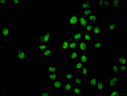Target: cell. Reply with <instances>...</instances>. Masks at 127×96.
<instances>
[{
  "label": "cell",
  "mask_w": 127,
  "mask_h": 96,
  "mask_svg": "<svg viewBox=\"0 0 127 96\" xmlns=\"http://www.w3.org/2000/svg\"><path fill=\"white\" fill-rule=\"evenodd\" d=\"M48 77L50 80L52 81L56 80L58 77V76L56 73H49Z\"/></svg>",
  "instance_id": "35"
},
{
  "label": "cell",
  "mask_w": 127,
  "mask_h": 96,
  "mask_svg": "<svg viewBox=\"0 0 127 96\" xmlns=\"http://www.w3.org/2000/svg\"><path fill=\"white\" fill-rule=\"evenodd\" d=\"M81 6V8L82 10L92 8V2L90 0H84L82 2Z\"/></svg>",
  "instance_id": "20"
},
{
  "label": "cell",
  "mask_w": 127,
  "mask_h": 96,
  "mask_svg": "<svg viewBox=\"0 0 127 96\" xmlns=\"http://www.w3.org/2000/svg\"><path fill=\"white\" fill-rule=\"evenodd\" d=\"M91 2H97L98 0H91Z\"/></svg>",
  "instance_id": "46"
},
{
  "label": "cell",
  "mask_w": 127,
  "mask_h": 96,
  "mask_svg": "<svg viewBox=\"0 0 127 96\" xmlns=\"http://www.w3.org/2000/svg\"><path fill=\"white\" fill-rule=\"evenodd\" d=\"M67 39L69 42V48L68 50H74L76 49L79 42L73 40L72 36L69 37Z\"/></svg>",
  "instance_id": "7"
},
{
  "label": "cell",
  "mask_w": 127,
  "mask_h": 96,
  "mask_svg": "<svg viewBox=\"0 0 127 96\" xmlns=\"http://www.w3.org/2000/svg\"><path fill=\"white\" fill-rule=\"evenodd\" d=\"M74 83L75 85H81L83 83L82 78L80 77L78 75L76 76L74 78Z\"/></svg>",
  "instance_id": "32"
},
{
  "label": "cell",
  "mask_w": 127,
  "mask_h": 96,
  "mask_svg": "<svg viewBox=\"0 0 127 96\" xmlns=\"http://www.w3.org/2000/svg\"><path fill=\"white\" fill-rule=\"evenodd\" d=\"M79 57V59L84 64H87L90 61V56L87 52H82Z\"/></svg>",
  "instance_id": "8"
},
{
  "label": "cell",
  "mask_w": 127,
  "mask_h": 96,
  "mask_svg": "<svg viewBox=\"0 0 127 96\" xmlns=\"http://www.w3.org/2000/svg\"><path fill=\"white\" fill-rule=\"evenodd\" d=\"M51 31H47L45 33L39 36L38 41L40 43H48L51 41Z\"/></svg>",
  "instance_id": "2"
},
{
  "label": "cell",
  "mask_w": 127,
  "mask_h": 96,
  "mask_svg": "<svg viewBox=\"0 0 127 96\" xmlns=\"http://www.w3.org/2000/svg\"><path fill=\"white\" fill-rule=\"evenodd\" d=\"M67 53L69 56V59L71 60L77 59L79 54L76 51L74 50H68L66 51Z\"/></svg>",
  "instance_id": "12"
},
{
  "label": "cell",
  "mask_w": 127,
  "mask_h": 96,
  "mask_svg": "<svg viewBox=\"0 0 127 96\" xmlns=\"http://www.w3.org/2000/svg\"><path fill=\"white\" fill-rule=\"evenodd\" d=\"M120 82V79L119 77H111L109 79L108 84L111 89H113L115 88L116 85Z\"/></svg>",
  "instance_id": "5"
},
{
  "label": "cell",
  "mask_w": 127,
  "mask_h": 96,
  "mask_svg": "<svg viewBox=\"0 0 127 96\" xmlns=\"http://www.w3.org/2000/svg\"><path fill=\"white\" fill-rule=\"evenodd\" d=\"M42 55L43 56L47 57L51 59L54 56L53 52L51 49L48 48L42 51Z\"/></svg>",
  "instance_id": "19"
},
{
  "label": "cell",
  "mask_w": 127,
  "mask_h": 96,
  "mask_svg": "<svg viewBox=\"0 0 127 96\" xmlns=\"http://www.w3.org/2000/svg\"><path fill=\"white\" fill-rule=\"evenodd\" d=\"M93 28V24L89 22L87 25L86 28V30L88 32H90L92 30Z\"/></svg>",
  "instance_id": "40"
},
{
  "label": "cell",
  "mask_w": 127,
  "mask_h": 96,
  "mask_svg": "<svg viewBox=\"0 0 127 96\" xmlns=\"http://www.w3.org/2000/svg\"><path fill=\"white\" fill-rule=\"evenodd\" d=\"M79 16L75 12L69 15V18L66 20L64 24V26H76L79 23Z\"/></svg>",
  "instance_id": "1"
},
{
  "label": "cell",
  "mask_w": 127,
  "mask_h": 96,
  "mask_svg": "<svg viewBox=\"0 0 127 96\" xmlns=\"http://www.w3.org/2000/svg\"><path fill=\"white\" fill-rule=\"evenodd\" d=\"M119 70L120 72H122L123 74H126L127 73V64L121 65L119 66Z\"/></svg>",
  "instance_id": "33"
},
{
  "label": "cell",
  "mask_w": 127,
  "mask_h": 96,
  "mask_svg": "<svg viewBox=\"0 0 127 96\" xmlns=\"http://www.w3.org/2000/svg\"><path fill=\"white\" fill-rule=\"evenodd\" d=\"M97 89L100 92H104L105 88V83L102 80H100L98 81L96 86Z\"/></svg>",
  "instance_id": "18"
},
{
  "label": "cell",
  "mask_w": 127,
  "mask_h": 96,
  "mask_svg": "<svg viewBox=\"0 0 127 96\" xmlns=\"http://www.w3.org/2000/svg\"><path fill=\"white\" fill-rule=\"evenodd\" d=\"M103 0H98L97 4L95 5L96 8H101L102 7Z\"/></svg>",
  "instance_id": "41"
},
{
  "label": "cell",
  "mask_w": 127,
  "mask_h": 96,
  "mask_svg": "<svg viewBox=\"0 0 127 96\" xmlns=\"http://www.w3.org/2000/svg\"><path fill=\"white\" fill-rule=\"evenodd\" d=\"M26 52L23 49L19 48L17 52V57L20 61H23L25 59L26 57Z\"/></svg>",
  "instance_id": "13"
},
{
  "label": "cell",
  "mask_w": 127,
  "mask_h": 96,
  "mask_svg": "<svg viewBox=\"0 0 127 96\" xmlns=\"http://www.w3.org/2000/svg\"><path fill=\"white\" fill-rule=\"evenodd\" d=\"M90 70L87 67L85 66L82 67L81 68L79 69V74L83 76V77L87 76L88 73Z\"/></svg>",
  "instance_id": "21"
},
{
  "label": "cell",
  "mask_w": 127,
  "mask_h": 96,
  "mask_svg": "<svg viewBox=\"0 0 127 96\" xmlns=\"http://www.w3.org/2000/svg\"><path fill=\"white\" fill-rule=\"evenodd\" d=\"M72 92L74 95H81L82 94V88L76 85H74L73 87Z\"/></svg>",
  "instance_id": "24"
},
{
  "label": "cell",
  "mask_w": 127,
  "mask_h": 96,
  "mask_svg": "<svg viewBox=\"0 0 127 96\" xmlns=\"http://www.w3.org/2000/svg\"><path fill=\"white\" fill-rule=\"evenodd\" d=\"M49 86L51 87L54 88L57 90H61L62 87V81L60 79H56L52 80L49 84Z\"/></svg>",
  "instance_id": "6"
},
{
  "label": "cell",
  "mask_w": 127,
  "mask_h": 96,
  "mask_svg": "<svg viewBox=\"0 0 127 96\" xmlns=\"http://www.w3.org/2000/svg\"><path fill=\"white\" fill-rule=\"evenodd\" d=\"M83 34L84 35V40L86 41H92V37L88 32L85 30H83Z\"/></svg>",
  "instance_id": "28"
},
{
  "label": "cell",
  "mask_w": 127,
  "mask_h": 96,
  "mask_svg": "<svg viewBox=\"0 0 127 96\" xmlns=\"http://www.w3.org/2000/svg\"><path fill=\"white\" fill-rule=\"evenodd\" d=\"M119 71V66L116 64H113L111 66V71L113 74H118Z\"/></svg>",
  "instance_id": "31"
},
{
  "label": "cell",
  "mask_w": 127,
  "mask_h": 96,
  "mask_svg": "<svg viewBox=\"0 0 127 96\" xmlns=\"http://www.w3.org/2000/svg\"><path fill=\"white\" fill-rule=\"evenodd\" d=\"M69 46V42L68 39H64L61 41V48L62 51H67L68 50Z\"/></svg>",
  "instance_id": "11"
},
{
  "label": "cell",
  "mask_w": 127,
  "mask_h": 96,
  "mask_svg": "<svg viewBox=\"0 0 127 96\" xmlns=\"http://www.w3.org/2000/svg\"><path fill=\"white\" fill-rule=\"evenodd\" d=\"M118 64L120 65L127 64V60L126 58L124 56H118L117 58Z\"/></svg>",
  "instance_id": "26"
},
{
  "label": "cell",
  "mask_w": 127,
  "mask_h": 96,
  "mask_svg": "<svg viewBox=\"0 0 127 96\" xmlns=\"http://www.w3.org/2000/svg\"><path fill=\"white\" fill-rule=\"evenodd\" d=\"M88 23V17L85 16L82 13L80 14L79 16V23L81 27L85 29Z\"/></svg>",
  "instance_id": "3"
},
{
  "label": "cell",
  "mask_w": 127,
  "mask_h": 96,
  "mask_svg": "<svg viewBox=\"0 0 127 96\" xmlns=\"http://www.w3.org/2000/svg\"><path fill=\"white\" fill-rule=\"evenodd\" d=\"M120 96H127V92H120Z\"/></svg>",
  "instance_id": "45"
},
{
  "label": "cell",
  "mask_w": 127,
  "mask_h": 96,
  "mask_svg": "<svg viewBox=\"0 0 127 96\" xmlns=\"http://www.w3.org/2000/svg\"><path fill=\"white\" fill-rule=\"evenodd\" d=\"M8 0H0V4L1 5H5L6 3L8 2Z\"/></svg>",
  "instance_id": "42"
},
{
  "label": "cell",
  "mask_w": 127,
  "mask_h": 96,
  "mask_svg": "<svg viewBox=\"0 0 127 96\" xmlns=\"http://www.w3.org/2000/svg\"><path fill=\"white\" fill-rule=\"evenodd\" d=\"M57 67L52 64H49L47 67V71L49 73H56L57 71Z\"/></svg>",
  "instance_id": "27"
},
{
  "label": "cell",
  "mask_w": 127,
  "mask_h": 96,
  "mask_svg": "<svg viewBox=\"0 0 127 96\" xmlns=\"http://www.w3.org/2000/svg\"><path fill=\"white\" fill-rule=\"evenodd\" d=\"M110 0H103L102 6L105 8L110 7Z\"/></svg>",
  "instance_id": "39"
},
{
  "label": "cell",
  "mask_w": 127,
  "mask_h": 96,
  "mask_svg": "<svg viewBox=\"0 0 127 96\" xmlns=\"http://www.w3.org/2000/svg\"><path fill=\"white\" fill-rule=\"evenodd\" d=\"M0 33L4 37L8 38L10 36V29L7 26H3L0 29Z\"/></svg>",
  "instance_id": "9"
},
{
  "label": "cell",
  "mask_w": 127,
  "mask_h": 96,
  "mask_svg": "<svg viewBox=\"0 0 127 96\" xmlns=\"http://www.w3.org/2000/svg\"><path fill=\"white\" fill-rule=\"evenodd\" d=\"M93 10L92 8L82 10V13L88 17L89 15L93 13Z\"/></svg>",
  "instance_id": "30"
},
{
  "label": "cell",
  "mask_w": 127,
  "mask_h": 96,
  "mask_svg": "<svg viewBox=\"0 0 127 96\" xmlns=\"http://www.w3.org/2000/svg\"><path fill=\"white\" fill-rule=\"evenodd\" d=\"M41 96H49L50 94L48 92H42L41 93Z\"/></svg>",
  "instance_id": "43"
},
{
  "label": "cell",
  "mask_w": 127,
  "mask_h": 96,
  "mask_svg": "<svg viewBox=\"0 0 127 96\" xmlns=\"http://www.w3.org/2000/svg\"><path fill=\"white\" fill-rule=\"evenodd\" d=\"M92 45L94 48L96 49H102L103 45L102 41H92Z\"/></svg>",
  "instance_id": "23"
},
{
  "label": "cell",
  "mask_w": 127,
  "mask_h": 96,
  "mask_svg": "<svg viewBox=\"0 0 127 96\" xmlns=\"http://www.w3.org/2000/svg\"><path fill=\"white\" fill-rule=\"evenodd\" d=\"M97 82V77H93L90 79L89 83V91H91L96 87Z\"/></svg>",
  "instance_id": "10"
},
{
  "label": "cell",
  "mask_w": 127,
  "mask_h": 96,
  "mask_svg": "<svg viewBox=\"0 0 127 96\" xmlns=\"http://www.w3.org/2000/svg\"><path fill=\"white\" fill-rule=\"evenodd\" d=\"M84 66V64L79 59L75 60L73 61V67L75 69L79 70Z\"/></svg>",
  "instance_id": "17"
},
{
  "label": "cell",
  "mask_w": 127,
  "mask_h": 96,
  "mask_svg": "<svg viewBox=\"0 0 127 96\" xmlns=\"http://www.w3.org/2000/svg\"><path fill=\"white\" fill-rule=\"evenodd\" d=\"M49 47V43H41L38 45V49L39 51H43L47 49Z\"/></svg>",
  "instance_id": "25"
},
{
  "label": "cell",
  "mask_w": 127,
  "mask_h": 96,
  "mask_svg": "<svg viewBox=\"0 0 127 96\" xmlns=\"http://www.w3.org/2000/svg\"><path fill=\"white\" fill-rule=\"evenodd\" d=\"M89 23L94 24L97 22V15L94 13H92L88 17Z\"/></svg>",
  "instance_id": "22"
},
{
  "label": "cell",
  "mask_w": 127,
  "mask_h": 96,
  "mask_svg": "<svg viewBox=\"0 0 127 96\" xmlns=\"http://www.w3.org/2000/svg\"><path fill=\"white\" fill-rule=\"evenodd\" d=\"M3 94V95L6 96L7 95L8 90L6 89H3L1 90Z\"/></svg>",
  "instance_id": "44"
},
{
  "label": "cell",
  "mask_w": 127,
  "mask_h": 96,
  "mask_svg": "<svg viewBox=\"0 0 127 96\" xmlns=\"http://www.w3.org/2000/svg\"><path fill=\"white\" fill-rule=\"evenodd\" d=\"M83 35V32L82 31H77L75 32L72 36V38L74 41L79 42L82 40Z\"/></svg>",
  "instance_id": "16"
},
{
  "label": "cell",
  "mask_w": 127,
  "mask_h": 96,
  "mask_svg": "<svg viewBox=\"0 0 127 96\" xmlns=\"http://www.w3.org/2000/svg\"><path fill=\"white\" fill-rule=\"evenodd\" d=\"M63 87L64 91L66 92L69 93L72 92L73 88H72V83L71 82L64 81Z\"/></svg>",
  "instance_id": "14"
},
{
  "label": "cell",
  "mask_w": 127,
  "mask_h": 96,
  "mask_svg": "<svg viewBox=\"0 0 127 96\" xmlns=\"http://www.w3.org/2000/svg\"><path fill=\"white\" fill-rule=\"evenodd\" d=\"M112 7L114 8H117L120 6V0H113L112 1Z\"/></svg>",
  "instance_id": "36"
},
{
  "label": "cell",
  "mask_w": 127,
  "mask_h": 96,
  "mask_svg": "<svg viewBox=\"0 0 127 96\" xmlns=\"http://www.w3.org/2000/svg\"><path fill=\"white\" fill-rule=\"evenodd\" d=\"M101 31L99 24H98L94 25L92 29V34L95 36H99L101 34Z\"/></svg>",
  "instance_id": "15"
},
{
  "label": "cell",
  "mask_w": 127,
  "mask_h": 96,
  "mask_svg": "<svg viewBox=\"0 0 127 96\" xmlns=\"http://www.w3.org/2000/svg\"><path fill=\"white\" fill-rule=\"evenodd\" d=\"M97 96H106L105 95H98Z\"/></svg>",
  "instance_id": "47"
},
{
  "label": "cell",
  "mask_w": 127,
  "mask_h": 96,
  "mask_svg": "<svg viewBox=\"0 0 127 96\" xmlns=\"http://www.w3.org/2000/svg\"><path fill=\"white\" fill-rule=\"evenodd\" d=\"M8 4H12L13 5H21L20 0H10L8 1Z\"/></svg>",
  "instance_id": "37"
},
{
  "label": "cell",
  "mask_w": 127,
  "mask_h": 96,
  "mask_svg": "<svg viewBox=\"0 0 127 96\" xmlns=\"http://www.w3.org/2000/svg\"><path fill=\"white\" fill-rule=\"evenodd\" d=\"M120 92L119 90H112L110 93V96H120Z\"/></svg>",
  "instance_id": "38"
},
{
  "label": "cell",
  "mask_w": 127,
  "mask_h": 96,
  "mask_svg": "<svg viewBox=\"0 0 127 96\" xmlns=\"http://www.w3.org/2000/svg\"><path fill=\"white\" fill-rule=\"evenodd\" d=\"M77 49L81 52H87L88 48L87 41L83 40L80 41L78 44Z\"/></svg>",
  "instance_id": "4"
},
{
  "label": "cell",
  "mask_w": 127,
  "mask_h": 96,
  "mask_svg": "<svg viewBox=\"0 0 127 96\" xmlns=\"http://www.w3.org/2000/svg\"><path fill=\"white\" fill-rule=\"evenodd\" d=\"M118 23H110L107 26V29L108 31H114L117 28Z\"/></svg>",
  "instance_id": "29"
},
{
  "label": "cell",
  "mask_w": 127,
  "mask_h": 96,
  "mask_svg": "<svg viewBox=\"0 0 127 96\" xmlns=\"http://www.w3.org/2000/svg\"><path fill=\"white\" fill-rule=\"evenodd\" d=\"M65 77L66 78L67 80H72L74 79V75L72 72L68 71V72H66Z\"/></svg>",
  "instance_id": "34"
}]
</instances>
